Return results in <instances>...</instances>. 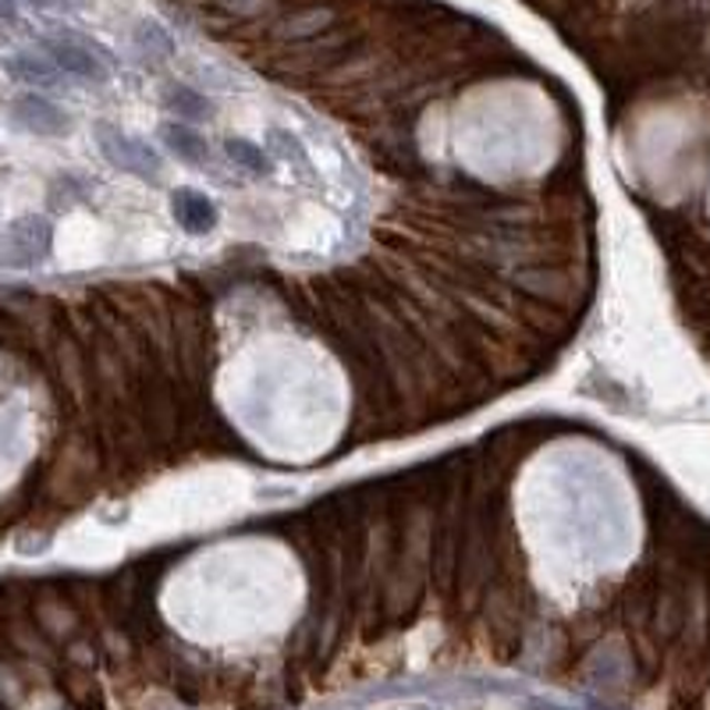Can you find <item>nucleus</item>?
<instances>
[{
  "instance_id": "2",
  "label": "nucleus",
  "mask_w": 710,
  "mask_h": 710,
  "mask_svg": "<svg viewBox=\"0 0 710 710\" xmlns=\"http://www.w3.org/2000/svg\"><path fill=\"white\" fill-rule=\"evenodd\" d=\"M54 249V228L40 214H25L8 224V231L0 235V267H37Z\"/></svg>"
},
{
  "instance_id": "6",
  "label": "nucleus",
  "mask_w": 710,
  "mask_h": 710,
  "mask_svg": "<svg viewBox=\"0 0 710 710\" xmlns=\"http://www.w3.org/2000/svg\"><path fill=\"white\" fill-rule=\"evenodd\" d=\"M171 206H175V220L188 235H206L217 228V206L210 196L196 193V188H178L171 196Z\"/></svg>"
},
{
  "instance_id": "9",
  "label": "nucleus",
  "mask_w": 710,
  "mask_h": 710,
  "mask_svg": "<svg viewBox=\"0 0 710 710\" xmlns=\"http://www.w3.org/2000/svg\"><path fill=\"white\" fill-rule=\"evenodd\" d=\"M164 107L175 114L185 125H193V121H206L214 114V103L206 100L203 93H196L193 85H171L167 96H164Z\"/></svg>"
},
{
  "instance_id": "1",
  "label": "nucleus",
  "mask_w": 710,
  "mask_h": 710,
  "mask_svg": "<svg viewBox=\"0 0 710 710\" xmlns=\"http://www.w3.org/2000/svg\"><path fill=\"white\" fill-rule=\"evenodd\" d=\"M341 25V11L335 4H320V0H309V4H291L277 14L274 22H267V37L281 47H302L327 37L331 29Z\"/></svg>"
},
{
  "instance_id": "8",
  "label": "nucleus",
  "mask_w": 710,
  "mask_h": 710,
  "mask_svg": "<svg viewBox=\"0 0 710 710\" xmlns=\"http://www.w3.org/2000/svg\"><path fill=\"white\" fill-rule=\"evenodd\" d=\"M8 72L19 79V82H25V85H40V90H58L61 85V68L50 61L47 54L43 58H37V54H14L11 61H8Z\"/></svg>"
},
{
  "instance_id": "5",
  "label": "nucleus",
  "mask_w": 710,
  "mask_h": 710,
  "mask_svg": "<svg viewBox=\"0 0 710 710\" xmlns=\"http://www.w3.org/2000/svg\"><path fill=\"white\" fill-rule=\"evenodd\" d=\"M43 54L54 61L64 75H75L85 82H107V64H103V54L96 47L72 40V37H47L43 40Z\"/></svg>"
},
{
  "instance_id": "4",
  "label": "nucleus",
  "mask_w": 710,
  "mask_h": 710,
  "mask_svg": "<svg viewBox=\"0 0 710 710\" xmlns=\"http://www.w3.org/2000/svg\"><path fill=\"white\" fill-rule=\"evenodd\" d=\"M11 121L22 132L43 135V138H61L72 132V114L58 107L54 100H47L40 93H22L11 100Z\"/></svg>"
},
{
  "instance_id": "12",
  "label": "nucleus",
  "mask_w": 710,
  "mask_h": 710,
  "mask_svg": "<svg viewBox=\"0 0 710 710\" xmlns=\"http://www.w3.org/2000/svg\"><path fill=\"white\" fill-rule=\"evenodd\" d=\"M529 710H562V707H554V703H544V700H536V703H529Z\"/></svg>"
},
{
  "instance_id": "3",
  "label": "nucleus",
  "mask_w": 710,
  "mask_h": 710,
  "mask_svg": "<svg viewBox=\"0 0 710 710\" xmlns=\"http://www.w3.org/2000/svg\"><path fill=\"white\" fill-rule=\"evenodd\" d=\"M96 146L103 153V161L111 167L125 171V175H135V178H157L161 175V157L153 153L143 138H135L128 132H121L111 121H96Z\"/></svg>"
},
{
  "instance_id": "7",
  "label": "nucleus",
  "mask_w": 710,
  "mask_h": 710,
  "mask_svg": "<svg viewBox=\"0 0 710 710\" xmlns=\"http://www.w3.org/2000/svg\"><path fill=\"white\" fill-rule=\"evenodd\" d=\"M161 135H164L167 150L175 153L182 164H188V167L210 164V146H206V138L193 125H185V121H171V125H164Z\"/></svg>"
},
{
  "instance_id": "11",
  "label": "nucleus",
  "mask_w": 710,
  "mask_h": 710,
  "mask_svg": "<svg viewBox=\"0 0 710 710\" xmlns=\"http://www.w3.org/2000/svg\"><path fill=\"white\" fill-rule=\"evenodd\" d=\"M19 22V8H14V0H0V40H4V29Z\"/></svg>"
},
{
  "instance_id": "10",
  "label": "nucleus",
  "mask_w": 710,
  "mask_h": 710,
  "mask_svg": "<svg viewBox=\"0 0 710 710\" xmlns=\"http://www.w3.org/2000/svg\"><path fill=\"white\" fill-rule=\"evenodd\" d=\"M224 153H228V161L235 164V167H241V171H249V175H270L274 171V164H270V157H267V150L264 146H256V143H249V138H228L224 143Z\"/></svg>"
},
{
  "instance_id": "13",
  "label": "nucleus",
  "mask_w": 710,
  "mask_h": 710,
  "mask_svg": "<svg viewBox=\"0 0 710 710\" xmlns=\"http://www.w3.org/2000/svg\"><path fill=\"white\" fill-rule=\"evenodd\" d=\"M32 4H43L47 8V4H58V0H32Z\"/></svg>"
}]
</instances>
